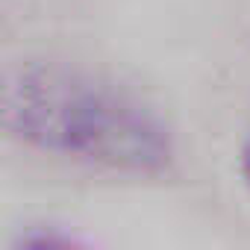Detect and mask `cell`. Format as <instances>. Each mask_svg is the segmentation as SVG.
Wrapping results in <instances>:
<instances>
[{"label": "cell", "mask_w": 250, "mask_h": 250, "mask_svg": "<svg viewBox=\"0 0 250 250\" xmlns=\"http://www.w3.org/2000/svg\"><path fill=\"white\" fill-rule=\"evenodd\" d=\"M238 174H241V183H244V188H247V194H250V133L244 136V142H241V153H238Z\"/></svg>", "instance_id": "cell-2"}, {"label": "cell", "mask_w": 250, "mask_h": 250, "mask_svg": "<svg viewBox=\"0 0 250 250\" xmlns=\"http://www.w3.org/2000/svg\"><path fill=\"white\" fill-rule=\"evenodd\" d=\"M3 133L21 147L127 180H165L180 147L162 112L115 80L65 65L24 62L3 80Z\"/></svg>", "instance_id": "cell-1"}]
</instances>
